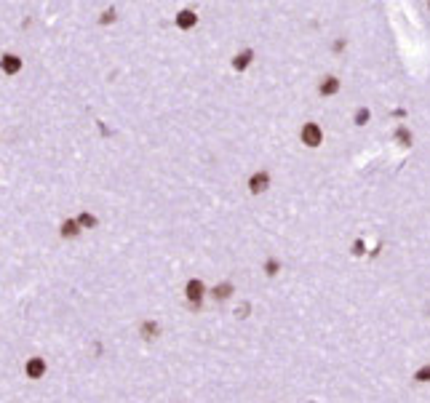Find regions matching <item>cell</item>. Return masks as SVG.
Here are the masks:
<instances>
[{"label":"cell","instance_id":"1","mask_svg":"<svg viewBox=\"0 0 430 403\" xmlns=\"http://www.w3.org/2000/svg\"><path fill=\"white\" fill-rule=\"evenodd\" d=\"M45 369H49V366H45V361L37 358V355H35V358H27V363H24L27 379H40L43 374H45Z\"/></svg>","mask_w":430,"mask_h":403},{"label":"cell","instance_id":"2","mask_svg":"<svg viewBox=\"0 0 430 403\" xmlns=\"http://www.w3.org/2000/svg\"><path fill=\"white\" fill-rule=\"evenodd\" d=\"M0 67H3L6 75H16L19 70H22V59H19L16 54H6L3 59H0Z\"/></svg>","mask_w":430,"mask_h":403},{"label":"cell","instance_id":"3","mask_svg":"<svg viewBox=\"0 0 430 403\" xmlns=\"http://www.w3.org/2000/svg\"><path fill=\"white\" fill-rule=\"evenodd\" d=\"M302 139H305V144L318 147V144H321V128H318L315 123H307V126L302 128Z\"/></svg>","mask_w":430,"mask_h":403},{"label":"cell","instance_id":"4","mask_svg":"<svg viewBox=\"0 0 430 403\" xmlns=\"http://www.w3.org/2000/svg\"><path fill=\"white\" fill-rule=\"evenodd\" d=\"M267 184H270V176H267V174H254V176H251V182H249L251 192H262V190H267Z\"/></svg>","mask_w":430,"mask_h":403},{"label":"cell","instance_id":"5","mask_svg":"<svg viewBox=\"0 0 430 403\" xmlns=\"http://www.w3.org/2000/svg\"><path fill=\"white\" fill-rule=\"evenodd\" d=\"M201 296H203V283L201 280H190L187 283V299L190 302H201Z\"/></svg>","mask_w":430,"mask_h":403},{"label":"cell","instance_id":"6","mask_svg":"<svg viewBox=\"0 0 430 403\" xmlns=\"http://www.w3.org/2000/svg\"><path fill=\"white\" fill-rule=\"evenodd\" d=\"M78 232H80L78 219H64V222H62V235H64V238H75Z\"/></svg>","mask_w":430,"mask_h":403},{"label":"cell","instance_id":"7","mask_svg":"<svg viewBox=\"0 0 430 403\" xmlns=\"http://www.w3.org/2000/svg\"><path fill=\"white\" fill-rule=\"evenodd\" d=\"M195 22H198V16H195L193 11H182L179 16H176V24H179L182 30H190V27H193Z\"/></svg>","mask_w":430,"mask_h":403},{"label":"cell","instance_id":"8","mask_svg":"<svg viewBox=\"0 0 430 403\" xmlns=\"http://www.w3.org/2000/svg\"><path fill=\"white\" fill-rule=\"evenodd\" d=\"M337 88H340V80H337V78H326L321 83V93H334Z\"/></svg>","mask_w":430,"mask_h":403},{"label":"cell","instance_id":"9","mask_svg":"<svg viewBox=\"0 0 430 403\" xmlns=\"http://www.w3.org/2000/svg\"><path fill=\"white\" fill-rule=\"evenodd\" d=\"M249 59H251V51H243V54H238L235 56V70H243L249 64Z\"/></svg>","mask_w":430,"mask_h":403},{"label":"cell","instance_id":"10","mask_svg":"<svg viewBox=\"0 0 430 403\" xmlns=\"http://www.w3.org/2000/svg\"><path fill=\"white\" fill-rule=\"evenodd\" d=\"M78 224H80V227H93V224H97V219H93L91 214H80V217H78Z\"/></svg>","mask_w":430,"mask_h":403},{"label":"cell","instance_id":"11","mask_svg":"<svg viewBox=\"0 0 430 403\" xmlns=\"http://www.w3.org/2000/svg\"><path fill=\"white\" fill-rule=\"evenodd\" d=\"M230 291H232V288H230L227 283H224V286H217V291H214V294H217V299H227V296H230Z\"/></svg>","mask_w":430,"mask_h":403},{"label":"cell","instance_id":"12","mask_svg":"<svg viewBox=\"0 0 430 403\" xmlns=\"http://www.w3.org/2000/svg\"><path fill=\"white\" fill-rule=\"evenodd\" d=\"M417 379H419V382H430V366L419 369V371H417Z\"/></svg>","mask_w":430,"mask_h":403},{"label":"cell","instance_id":"13","mask_svg":"<svg viewBox=\"0 0 430 403\" xmlns=\"http://www.w3.org/2000/svg\"><path fill=\"white\" fill-rule=\"evenodd\" d=\"M366 118H369V110H361L358 115H355V123H361V126H363V123H366Z\"/></svg>","mask_w":430,"mask_h":403},{"label":"cell","instance_id":"14","mask_svg":"<svg viewBox=\"0 0 430 403\" xmlns=\"http://www.w3.org/2000/svg\"><path fill=\"white\" fill-rule=\"evenodd\" d=\"M142 331H145L147 336H150V334H158V326H155V323H145V329H142Z\"/></svg>","mask_w":430,"mask_h":403},{"label":"cell","instance_id":"15","mask_svg":"<svg viewBox=\"0 0 430 403\" xmlns=\"http://www.w3.org/2000/svg\"><path fill=\"white\" fill-rule=\"evenodd\" d=\"M110 19H115V11H105V16H102V22H105V24H107V22H110Z\"/></svg>","mask_w":430,"mask_h":403}]
</instances>
